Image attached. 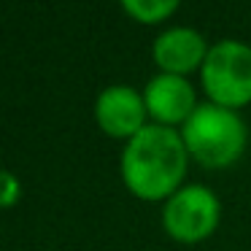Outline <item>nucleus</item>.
<instances>
[{
    "label": "nucleus",
    "mask_w": 251,
    "mask_h": 251,
    "mask_svg": "<svg viewBox=\"0 0 251 251\" xmlns=\"http://www.w3.org/2000/svg\"><path fill=\"white\" fill-rule=\"evenodd\" d=\"M154 62L162 68V73H173V76H184V73L195 71L202 65L208 57V46L197 30L192 27H170L154 41Z\"/></svg>",
    "instance_id": "0eeeda50"
},
{
    "label": "nucleus",
    "mask_w": 251,
    "mask_h": 251,
    "mask_svg": "<svg viewBox=\"0 0 251 251\" xmlns=\"http://www.w3.org/2000/svg\"><path fill=\"white\" fill-rule=\"evenodd\" d=\"M219 197L208 186L192 184L178 189L162 211V224L168 235L178 243H200L219 224Z\"/></svg>",
    "instance_id": "20e7f679"
},
{
    "label": "nucleus",
    "mask_w": 251,
    "mask_h": 251,
    "mask_svg": "<svg viewBox=\"0 0 251 251\" xmlns=\"http://www.w3.org/2000/svg\"><path fill=\"white\" fill-rule=\"evenodd\" d=\"M202 87L213 105L243 108L251 103V46L240 41H219L202 62Z\"/></svg>",
    "instance_id": "7ed1b4c3"
},
{
    "label": "nucleus",
    "mask_w": 251,
    "mask_h": 251,
    "mask_svg": "<svg viewBox=\"0 0 251 251\" xmlns=\"http://www.w3.org/2000/svg\"><path fill=\"white\" fill-rule=\"evenodd\" d=\"M181 138L189 157L205 168H227L246 149V125L235 111L213 103H202L184 122Z\"/></svg>",
    "instance_id": "f03ea898"
},
{
    "label": "nucleus",
    "mask_w": 251,
    "mask_h": 251,
    "mask_svg": "<svg viewBox=\"0 0 251 251\" xmlns=\"http://www.w3.org/2000/svg\"><path fill=\"white\" fill-rule=\"evenodd\" d=\"M19 195H22V184H19V178L11 173V170L0 168V208L14 205V202L19 200Z\"/></svg>",
    "instance_id": "1a4fd4ad"
},
{
    "label": "nucleus",
    "mask_w": 251,
    "mask_h": 251,
    "mask_svg": "<svg viewBox=\"0 0 251 251\" xmlns=\"http://www.w3.org/2000/svg\"><path fill=\"white\" fill-rule=\"evenodd\" d=\"M95 119L100 130L111 138H135L143 130L146 119V103L143 95H138L127 84H116L98 95L95 100Z\"/></svg>",
    "instance_id": "39448f33"
},
{
    "label": "nucleus",
    "mask_w": 251,
    "mask_h": 251,
    "mask_svg": "<svg viewBox=\"0 0 251 251\" xmlns=\"http://www.w3.org/2000/svg\"><path fill=\"white\" fill-rule=\"evenodd\" d=\"M125 11L143 25H154L178 11L176 0H125Z\"/></svg>",
    "instance_id": "6e6552de"
},
{
    "label": "nucleus",
    "mask_w": 251,
    "mask_h": 251,
    "mask_svg": "<svg viewBox=\"0 0 251 251\" xmlns=\"http://www.w3.org/2000/svg\"><path fill=\"white\" fill-rule=\"evenodd\" d=\"M143 103H146V114L154 116L162 127L186 122L197 108L192 84L184 76H173V73L154 76L143 89Z\"/></svg>",
    "instance_id": "423d86ee"
},
{
    "label": "nucleus",
    "mask_w": 251,
    "mask_h": 251,
    "mask_svg": "<svg viewBox=\"0 0 251 251\" xmlns=\"http://www.w3.org/2000/svg\"><path fill=\"white\" fill-rule=\"evenodd\" d=\"M184 138L162 125H149L130 138L122 151V178L141 200H165L181 189L186 176Z\"/></svg>",
    "instance_id": "f257e3e1"
}]
</instances>
